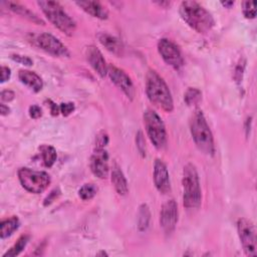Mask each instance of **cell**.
<instances>
[{"mask_svg": "<svg viewBox=\"0 0 257 257\" xmlns=\"http://www.w3.org/2000/svg\"><path fill=\"white\" fill-rule=\"evenodd\" d=\"M146 92L152 103L164 109L165 111H172L174 108L171 91L158 72L150 69L146 75Z\"/></svg>", "mask_w": 257, "mask_h": 257, "instance_id": "cell-1", "label": "cell"}, {"mask_svg": "<svg viewBox=\"0 0 257 257\" xmlns=\"http://www.w3.org/2000/svg\"><path fill=\"white\" fill-rule=\"evenodd\" d=\"M180 14L189 26L200 33L210 31L215 24L211 13L196 1L182 2Z\"/></svg>", "mask_w": 257, "mask_h": 257, "instance_id": "cell-2", "label": "cell"}, {"mask_svg": "<svg viewBox=\"0 0 257 257\" xmlns=\"http://www.w3.org/2000/svg\"><path fill=\"white\" fill-rule=\"evenodd\" d=\"M190 131L198 149L208 156L215 152V145L212 132L202 110L197 109L190 120Z\"/></svg>", "mask_w": 257, "mask_h": 257, "instance_id": "cell-3", "label": "cell"}, {"mask_svg": "<svg viewBox=\"0 0 257 257\" xmlns=\"http://www.w3.org/2000/svg\"><path fill=\"white\" fill-rule=\"evenodd\" d=\"M183 202L187 209H197L202 202L198 172L193 164H187L183 171Z\"/></svg>", "mask_w": 257, "mask_h": 257, "instance_id": "cell-4", "label": "cell"}, {"mask_svg": "<svg viewBox=\"0 0 257 257\" xmlns=\"http://www.w3.org/2000/svg\"><path fill=\"white\" fill-rule=\"evenodd\" d=\"M38 6L48 20L59 30L71 35L76 27L74 20L64 11L63 7L56 1H38Z\"/></svg>", "mask_w": 257, "mask_h": 257, "instance_id": "cell-5", "label": "cell"}, {"mask_svg": "<svg viewBox=\"0 0 257 257\" xmlns=\"http://www.w3.org/2000/svg\"><path fill=\"white\" fill-rule=\"evenodd\" d=\"M144 123L153 145L159 150L163 149L167 143V133L160 115L153 109H148L144 113Z\"/></svg>", "mask_w": 257, "mask_h": 257, "instance_id": "cell-6", "label": "cell"}, {"mask_svg": "<svg viewBox=\"0 0 257 257\" xmlns=\"http://www.w3.org/2000/svg\"><path fill=\"white\" fill-rule=\"evenodd\" d=\"M18 178L22 187L34 194L42 193L50 184V177L46 172L34 171L29 168L19 169Z\"/></svg>", "mask_w": 257, "mask_h": 257, "instance_id": "cell-7", "label": "cell"}, {"mask_svg": "<svg viewBox=\"0 0 257 257\" xmlns=\"http://www.w3.org/2000/svg\"><path fill=\"white\" fill-rule=\"evenodd\" d=\"M237 230L245 254L256 256V233L252 222L246 218L239 219Z\"/></svg>", "mask_w": 257, "mask_h": 257, "instance_id": "cell-8", "label": "cell"}, {"mask_svg": "<svg viewBox=\"0 0 257 257\" xmlns=\"http://www.w3.org/2000/svg\"><path fill=\"white\" fill-rule=\"evenodd\" d=\"M158 50L161 54L164 61L174 67L175 69H179L184 64V59L182 53L172 40L168 38H162L158 42Z\"/></svg>", "mask_w": 257, "mask_h": 257, "instance_id": "cell-9", "label": "cell"}, {"mask_svg": "<svg viewBox=\"0 0 257 257\" xmlns=\"http://www.w3.org/2000/svg\"><path fill=\"white\" fill-rule=\"evenodd\" d=\"M107 73L111 81L131 99L134 98L136 90L131 77L120 68L114 65L107 66Z\"/></svg>", "mask_w": 257, "mask_h": 257, "instance_id": "cell-10", "label": "cell"}, {"mask_svg": "<svg viewBox=\"0 0 257 257\" xmlns=\"http://www.w3.org/2000/svg\"><path fill=\"white\" fill-rule=\"evenodd\" d=\"M37 45L46 52L55 56H67L68 50L65 45L50 33H41L36 37Z\"/></svg>", "mask_w": 257, "mask_h": 257, "instance_id": "cell-11", "label": "cell"}, {"mask_svg": "<svg viewBox=\"0 0 257 257\" xmlns=\"http://www.w3.org/2000/svg\"><path fill=\"white\" fill-rule=\"evenodd\" d=\"M178 222V206L174 200L167 201L162 209L160 215V223L166 233H171Z\"/></svg>", "mask_w": 257, "mask_h": 257, "instance_id": "cell-12", "label": "cell"}, {"mask_svg": "<svg viewBox=\"0 0 257 257\" xmlns=\"http://www.w3.org/2000/svg\"><path fill=\"white\" fill-rule=\"evenodd\" d=\"M90 169L96 177L106 178L108 174V155L104 149L95 148L90 158Z\"/></svg>", "mask_w": 257, "mask_h": 257, "instance_id": "cell-13", "label": "cell"}, {"mask_svg": "<svg viewBox=\"0 0 257 257\" xmlns=\"http://www.w3.org/2000/svg\"><path fill=\"white\" fill-rule=\"evenodd\" d=\"M154 182L160 193L167 194L171 191L169 172L166 165L161 160H156L154 164Z\"/></svg>", "mask_w": 257, "mask_h": 257, "instance_id": "cell-14", "label": "cell"}, {"mask_svg": "<svg viewBox=\"0 0 257 257\" xmlns=\"http://www.w3.org/2000/svg\"><path fill=\"white\" fill-rule=\"evenodd\" d=\"M86 58L90 66L99 76L103 77L107 73V65L98 48L93 45L88 46L86 49Z\"/></svg>", "mask_w": 257, "mask_h": 257, "instance_id": "cell-15", "label": "cell"}, {"mask_svg": "<svg viewBox=\"0 0 257 257\" xmlns=\"http://www.w3.org/2000/svg\"><path fill=\"white\" fill-rule=\"evenodd\" d=\"M76 4L82 8L86 13L99 19H106L108 12L104 6L97 1H78Z\"/></svg>", "mask_w": 257, "mask_h": 257, "instance_id": "cell-16", "label": "cell"}, {"mask_svg": "<svg viewBox=\"0 0 257 257\" xmlns=\"http://www.w3.org/2000/svg\"><path fill=\"white\" fill-rule=\"evenodd\" d=\"M18 77L22 83H24L25 85L30 87L35 92H38L39 90H41V88L43 86L41 77L33 71L22 69L19 71Z\"/></svg>", "mask_w": 257, "mask_h": 257, "instance_id": "cell-17", "label": "cell"}, {"mask_svg": "<svg viewBox=\"0 0 257 257\" xmlns=\"http://www.w3.org/2000/svg\"><path fill=\"white\" fill-rule=\"evenodd\" d=\"M98 40L99 42L110 52H112L115 55H121L122 54V44L118 38H116L113 35H110L105 32H101L98 34Z\"/></svg>", "mask_w": 257, "mask_h": 257, "instance_id": "cell-18", "label": "cell"}, {"mask_svg": "<svg viewBox=\"0 0 257 257\" xmlns=\"http://www.w3.org/2000/svg\"><path fill=\"white\" fill-rule=\"evenodd\" d=\"M111 182L114 186L115 191L119 194V195H125L128 191L127 188V183L126 180L120 170V168L114 164L112 166V170H111Z\"/></svg>", "mask_w": 257, "mask_h": 257, "instance_id": "cell-19", "label": "cell"}, {"mask_svg": "<svg viewBox=\"0 0 257 257\" xmlns=\"http://www.w3.org/2000/svg\"><path fill=\"white\" fill-rule=\"evenodd\" d=\"M5 4L7 5V7L10 10H12L13 12H15V13H17V14L25 17V18H27L28 20H30V21H32V22H34L36 24H44V21L41 18H39L33 11L29 10L25 6H23V5L19 4V3L10 2V1L5 2Z\"/></svg>", "mask_w": 257, "mask_h": 257, "instance_id": "cell-20", "label": "cell"}, {"mask_svg": "<svg viewBox=\"0 0 257 257\" xmlns=\"http://www.w3.org/2000/svg\"><path fill=\"white\" fill-rule=\"evenodd\" d=\"M18 227H19V220L15 216L3 220L1 222V233H0L1 238L4 239L10 236L11 234H13L15 230L18 229Z\"/></svg>", "mask_w": 257, "mask_h": 257, "instance_id": "cell-21", "label": "cell"}, {"mask_svg": "<svg viewBox=\"0 0 257 257\" xmlns=\"http://www.w3.org/2000/svg\"><path fill=\"white\" fill-rule=\"evenodd\" d=\"M42 159H43V163L46 167H51L55 161H56V151L53 147L48 146V145H43L39 148Z\"/></svg>", "mask_w": 257, "mask_h": 257, "instance_id": "cell-22", "label": "cell"}, {"mask_svg": "<svg viewBox=\"0 0 257 257\" xmlns=\"http://www.w3.org/2000/svg\"><path fill=\"white\" fill-rule=\"evenodd\" d=\"M28 241H29V236L28 235H22L16 241V243L3 255V257H14V256H17L25 248V246L27 245Z\"/></svg>", "mask_w": 257, "mask_h": 257, "instance_id": "cell-23", "label": "cell"}, {"mask_svg": "<svg viewBox=\"0 0 257 257\" xmlns=\"http://www.w3.org/2000/svg\"><path fill=\"white\" fill-rule=\"evenodd\" d=\"M150 217H151V213L149 210V207L145 204H143L140 207L139 210V215H138V227L140 231H145L148 226H149V222H150Z\"/></svg>", "mask_w": 257, "mask_h": 257, "instance_id": "cell-24", "label": "cell"}, {"mask_svg": "<svg viewBox=\"0 0 257 257\" xmlns=\"http://www.w3.org/2000/svg\"><path fill=\"white\" fill-rule=\"evenodd\" d=\"M97 192V187L92 183H86L81 186L78 190V196L82 200H90L92 199Z\"/></svg>", "mask_w": 257, "mask_h": 257, "instance_id": "cell-25", "label": "cell"}, {"mask_svg": "<svg viewBox=\"0 0 257 257\" xmlns=\"http://www.w3.org/2000/svg\"><path fill=\"white\" fill-rule=\"evenodd\" d=\"M202 97V92L195 87H190L185 93L184 99L188 105H194L197 104Z\"/></svg>", "mask_w": 257, "mask_h": 257, "instance_id": "cell-26", "label": "cell"}, {"mask_svg": "<svg viewBox=\"0 0 257 257\" xmlns=\"http://www.w3.org/2000/svg\"><path fill=\"white\" fill-rule=\"evenodd\" d=\"M243 14L246 18H254L256 16V2L244 1L243 2Z\"/></svg>", "mask_w": 257, "mask_h": 257, "instance_id": "cell-27", "label": "cell"}, {"mask_svg": "<svg viewBox=\"0 0 257 257\" xmlns=\"http://www.w3.org/2000/svg\"><path fill=\"white\" fill-rule=\"evenodd\" d=\"M107 143H108V135L106 134V132L100 131L96 135L95 148H97V149H104V147L107 145Z\"/></svg>", "mask_w": 257, "mask_h": 257, "instance_id": "cell-28", "label": "cell"}, {"mask_svg": "<svg viewBox=\"0 0 257 257\" xmlns=\"http://www.w3.org/2000/svg\"><path fill=\"white\" fill-rule=\"evenodd\" d=\"M136 143H137V148H138L140 154L143 157H146V143H145V140H144L142 132L138 133L137 138H136Z\"/></svg>", "mask_w": 257, "mask_h": 257, "instance_id": "cell-29", "label": "cell"}, {"mask_svg": "<svg viewBox=\"0 0 257 257\" xmlns=\"http://www.w3.org/2000/svg\"><path fill=\"white\" fill-rule=\"evenodd\" d=\"M11 58L16 61V62H19L21 64H24V65H32L33 61L28 57V56H25V55H20V54H12L11 55Z\"/></svg>", "mask_w": 257, "mask_h": 257, "instance_id": "cell-30", "label": "cell"}, {"mask_svg": "<svg viewBox=\"0 0 257 257\" xmlns=\"http://www.w3.org/2000/svg\"><path fill=\"white\" fill-rule=\"evenodd\" d=\"M60 112L63 115H69L74 110V103L73 102H63L59 106Z\"/></svg>", "mask_w": 257, "mask_h": 257, "instance_id": "cell-31", "label": "cell"}, {"mask_svg": "<svg viewBox=\"0 0 257 257\" xmlns=\"http://www.w3.org/2000/svg\"><path fill=\"white\" fill-rule=\"evenodd\" d=\"M29 114L32 118H38V117L41 116L42 110H41L40 106H38L36 104H33L29 107Z\"/></svg>", "mask_w": 257, "mask_h": 257, "instance_id": "cell-32", "label": "cell"}, {"mask_svg": "<svg viewBox=\"0 0 257 257\" xmlns=\"http://www.w3.org/2000/svg\"><path fill=\"white\" fill-rule=\"evenodd\" d=\"M10 68L7 67V66H2L1 67V82H5L6 80H8L10 78Z\"/></svg>", "mask_w": 257, "mask_h": 257, "instance_id": "cell-33", "label": "cell"}, {"mask_svg": "<svg viewBox=\"0 0 257 257\" xmlns=\"http://www.w3.org/2000/svg\"><path fill=\"white\" fill-rule=\"evenodd\" d=\"M15 94L12 90H3L1 92V99L4 101H10L14 98Z\"/></svg>", "mask_w": 257, "mask_h": 257, "instance_id": "cell-34", "label": "cell"}, {"mask_svg": "<svg viewBox=\"0 0 257 257\" xmlns=\"http://www.w3.org/2000/svg\"><path fill=\"white\" fill-rule=\"evenodd\" d=\"M59 193H58V191H56V190H53L50 194H49V196H47V198L44 200V205L45 206H47L48 204H50L56 197H57V195H58Z\"/></svg>", "mask_w": 257, "mask_h": 257, "instance_id": "cell-35", "label": "cell"}, {"mask_svg": "<svg viewBox=\"0 0 257 257\" xmlns=\"http://www.w3.org/2000/svg\"><path fill=\"white\" fill-rule=\"evenodd\" d=\"M49 102H50V107H51V113H52L53 115H56V114L59 112L60 108H59L55 103H53L52 101L49 100Z\"/></svg>", "mask_w": 257, "mask_h": 257, "instance_id": "cell-36", "label": "cell"}, {"mask_svg": "<svg viewBox=\"0 0 257 257\" xmlns=\"http://www.w3.org/2000/svg\"><path fill=\"white\" fill-rule=\"evenodd\" d=\"M0 112H1V114H2V115L7 114V113L9 112V107H8V106H6L5 104L1 103V105H0Z\"/></svg>", "mask_w": 257, "mask_h": 257, "instance_id": "cell-37", "label": "cell"}, {"mask_svg": "<svg viewBox=\"0 0 257 257\" xmlns=\"http://www.w3.org/2000/svg\"><path fill=\"white\" fill-rule=\"evenodd\" d=\"M222 5H224L226 7H231L232 5H234V2L233 1H225V2H222Z\"/></svg>", "mask_w": 257, "mask_h": 257, "instance_id": "cell-38", "label": "cell"}]
</instances>
